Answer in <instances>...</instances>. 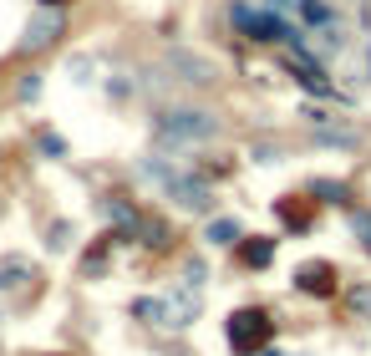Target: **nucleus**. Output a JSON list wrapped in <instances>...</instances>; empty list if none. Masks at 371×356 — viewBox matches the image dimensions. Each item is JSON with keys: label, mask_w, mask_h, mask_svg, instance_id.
<instances>
[{"label": "nucleus", "mask_w": 371, "mask_h": 356, "mask_svg": "<svg viewBox=\"0 0 371 356\" xmlns=\"http://www.w3.org/2000/svg\"><path fill=\"white\" fill-rule=\"evenodd\" d=\"M214 133H219V122H214V112H199V107H168L158 117V138L173 143V148H193V143H209Z\"/></svg>", "instance_id": "obj_1"}, {"label": "nucleus", "mask_w": 371, "mask_h": 356, "mask_svg": "<svg viewBox=\"0 0 371 356\" xmlns=\"http://www.w3.org/2000/svg\"><path fill=\"white\" fill-rule=\"evenodd\" d=\"M270 331H275V321L265 316V310H234L229 316V346L249 356V351H259L270 341Z\"/></svg>", "instance_id": "obj_2"}, {"label": "nucleus", "mask_w": 371, "mask_h": 356, "mask_svg": "<svg viewBox=\"0 0 371 356\" xmlns=\"http://www.w3.org/2000/svg\"><path fill=\"white\" fill-rule=\"evenodd\" d=\"M234 26L249 31L254 41H290V36H295L280 15H270V11H249V6H234Z\"/></svg>", "instance_id": "obj_3"}, {"label": "nucleus", "mask_w": 371, "mask_h": 356, "mask_svg": "<svg viewBox=\"0 0 371 356\" xmlns=\"http://www.w3.org/2000/svg\"><path fill=\"white\" fill-rule=\"evenodd\" d=\"M295 285L305 290V296H336V265L325 260H305L295 270Z\"/></svg>", "instance_id": "obj_4"}, {"label": "nucleus", "mask_w": 371, "mask_h": 356, "mask_svg": "<svg viewBox=\"0 0 371 356\" xmlns=\"http://www.w3.org/2000/svg\"><path fill=\"white\" fill-rule=\"evenodd\" d=\"M56 36H61V11H46V15H36L31 26H26V36H20V46H26V51H46Z\"/></svg>", "instance_id": "obj_5"}, {"label": "nucleus", "mask_w": 371, "mask_h": 356, "mask_svg": "<svg viewBox=\"0 0 371 356\" xmlns=\"http://www.w3.org/2000/svg\"><path fill=\"white\" fill-rule=\"evenodd\" d=\"M173 199H178L183 209H209V188L204 183H193V178H173Z\"/></svg>", "instance_id": "obj_6"}, {"label": "nucleus", "mask_w": 371, "mask_h": 356, "mask_svg": "<svg viewBox=\"0 0 371 356\" xmlns=\"http://www.w3.org/2000/svg\"><path fill=\"white\" fill-rule=\"evenodd\" d=\"M102 214H107V224H117L122 235H138V229H143V219H138L122 199H107V204H102Z\"/></svg>", "instance_id": "obj_7"}, {"label": "nucleus", "mask_w": 371, "mask_h": 356, "mask_svg": "<svg viewBox=\"0 0 371 356\" xmlns=\"http://www.w3.org/2000/svg\"><path fill=\"white\" fill-rule=\"evenodd\" d=\"M239 260H245L249 270H265L275 260V239H245L239 244Z\"/></svg>", "instance_id": "obj_8"}, {"label": "nucleus", "mask_w": 371, "mask_h": 356, "mask_svg": "<svg viewBox=\"0 0 371 356\" xmlns=\"http://www.w3.org/2000/svg\"><path fill=\"white\" fill-rule=\"evenodd\" d=\"M193 316H199V285H183L173 296V326H188Z\"/></svg>", "instance_id": "obj_9"}, {"label": "nucleus", "mask_w": 371, "mask_h": 356, "mask_svg": "<svg viewBox=\"0 0 371 356\" xmlns=\"http://www.w3.org/2000/svg\"><path fill=\"white\" fill-rule=\"evenodd\" d=\"M133 310H138L143 321H152V326H173V301H158V296L148 301V296H143V301H138Z\"/></svg>", "instance_id": "obj_10"}, {"label": "nucleus", "mask_w": 371, "mask_h": 356, "mask_svg": "<svg viewBox=\"0 0 371 356\" xmlns=\"http://www.w3.org/2000/svg\"><path fill=\"white\" fill-rule=\"evenodd\" d=\"M168 61L183 72V81H214V77H209V61H199V56H183V51H173Z\"/></svg>", "instance_id": "obj_11"}, {"label": "nucleus", "mask_w": 371, "mask_h": 356, "mask_svg": "<svg viewBox=\"0 0 371 356\" xmlns=\"http://www.w3.org/2000/svg\"><path fill=\"white\" fill-rule=\"evenodd\" d=\"M280 219H285L290 229H305L311 224V204L305 199H280Z\"/></svg>", "instance_id": "obj_12"}, {"label": "nucleus", "mask_w": 371, "mask_h": 356, "mask_svg": "<svg viewBox=\"0 0 371 356\" xmlns=\"http://www.w3.org/2000/svg\"><path fill=\"white\" fill-rule=\"evenodd\" d=\"M209 239L214 244H234V239H245V229H239V219H214L209 224Z\"/></svg>", "instance_id": "obj_13"}, {"label": "nucleus", "mask_w": 371, "mask_h": 356, "mask_svg": "<svg viewBox=\"0 0 371 356\" xmlns=\"http://www.w3.org/2000/svg\"><path fill=\"white\" fill-rule=\"evenodd\" d=\"M315 143H325V148H356V133L351 128H320Z\"/></svg>", "instance_id": "obj_14"}, {"label": "nucleus", "mask_w": 371, "mask_h": 356, "mask_svg": "<svg viewBox=\"0 0 371 356\" xmlns=\"http://www.w3.org/2000/svg\"><path fill=\"white\" fill-rule=\"evenodd\" d=\"M107 255H112V235H102V239L92 244V255L82 260V270H86V275H97V270L107 265Z\"/></svg>", "instance_id": "obj_15"}, {"label": "nucleus", "mask_w": 371, "mask_h": 356, "mask_svg": "<svg viewBox=\"0 0 371 356\" xmlns=\"http://www.w3.org/2000/svg\"><path fill=\"white\" fill-rule=\"evenodd\" d=\"M138 235H143V244H152V249H163V244H168V229H163L158 219H148V224L138 229Z\"/></svg>", "instance_id": "obj_16"}, {"label": "nucleus", "mask_w": 371, "mask_h": 356, "mask_svg": "<svg viewBox=\"0 0 371 356\" xmlns=\"http://www.w3.org/2000/svg\"><path fill=\"white\" fill-rule=\"evenodd\" d=\"M351 310L371 321V285H356V290H351Z\"/></svg>", "instance_id": "obj_17"}, {"label": "nucleus", "mask_w": 371, "mask_h": 356, "mask_svg": "<svg viewBox=\"0 0 371 356\" xmlns=\"http://www.w3.org/2000/svg\"><path fill=\"white\" fill-rule=\"evenodd\" d=\"M311 194H320V199H336V204H341V199H346V188H341V183H331V178H320V183H311Z\"/></svg>", "instance_id": "obj_18"}, {"label": "nucleus", "mask_w": 371, "mask_h": 356, "mask_svg": "<svg viewBox=\"0 0 371 356\" xmlns=\"http://www.w3.org/2000/svg\"><path fill=\"white\" fill-rule=\"evenodd\" d=\"M46 244H51V249H67V244H72V224H67V219L51 224V239H46Z\"/></svg>", "instance_id": "obj_19"}, {"label": "nucleus", "mask_w": 371, "mask_h": 356, "mask_svg": "<svg viewBox=\"0 0 371 356\" xmlns=\"http://www.w3.org/2000/svg\"><path fill=\"white\" fill-rule=\"evenodd\" d=\"M31 97H41V77H26V81H20V102H31Z\"/></svg>", "instance_id": "obj_20"}, {"label": "nucleus", "mask_w": 371, "mask_h": 356, "mask_svg": "<svg viewBox=\"0 0 371 356\" xmlns=\"http://www.w3.org/2000/svg\"><path fill=\"white\" fill-rule=\"evenodd\" d=\"M41 148H46L51 158H61V153H67V148H61V138H56V133H41Z\"/></svg>", "instance_id": "obj_21"}, {"label": "nucleus", "mask_w": 371, "mask_h": 356, "mask_svg": "<svg viewBox=\"0 0 371 356\" xmlns=\"http://www.w3.org/2000/svg\"><path fill=\"white\" fill-rule=\"evenodd\" d=\"M36 6H46V11H61V6H67V0H36Z\"/></svg>", "instance_id": "obj_22"}, {"label": "nucleus", "mask_w": 371, "mask_h": 356, "mask_svg": "<svg viewBox=\"0 0 371 356\" xmlns=\"http://www.w3.org/2000/svg\"><path fill=\"white\" fill-rule=\"evenodd\" d=\"M0 285H11V280H6V275H0Z\"/></svg>", "instance_id": "obj_23"}]
</instances>
